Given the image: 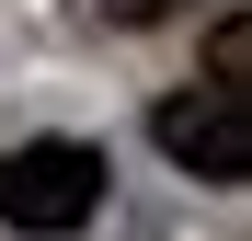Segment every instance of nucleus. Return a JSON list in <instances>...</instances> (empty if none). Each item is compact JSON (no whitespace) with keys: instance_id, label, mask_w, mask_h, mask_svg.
<instances>
[{"instance_id":"obj_3","label":"nucleus","mask_w":252,"mask_h":241,"mask_svg":"<svg viewBox=\"0 0 252 241\" xmlns=\"http://www.w3.org/2000/svg\"><path fill=\"white\" fill-rule=\"evenodd\" d=\"M206 92H252V23H241V12L206 34Z\"/></svg>"},{"instance_id":"obj_2","label":"nucleus","mask_w":252,"mask_h":241,"mask_svg":"<svg viewBox=\"0 0 252 241\" xmlns=\"http://www.w3.org/2000/svg\"><path fill=\"white\" fill-rule=\"evenodd\" d=\"M149 138L172 149L195 184H218V195L252 184V92H206V80H195V92L149 103Z\"/></svg>"},{"instance_id":"obj_1","label":"nucleus","mask_w":252,"mask_h":241,"mask_svg":"<svg viewBox=\"0 0 252 241\" xmlns=\"http://www.w3.org/2000/svg\"><path fill=\"white\" fill-rule=\"evenodd\" d=\"M92 207H103V149L92 138H23V149H0V230L69 241Z\"/></svg>"},{"instance_id":"obj_4","label":"nucleus","mask_w":252,"mask_h":241,"mask_svg":"<svg viewBox=\"0 0 252 241\" xmlns=\"http://www.w3.org/2000/svg\"><path fill=\"white\" fill-rule=\"evenodd\" d=\"M103 23H160V12H184V0H92Z\"/></svg>"}]
</instances>
